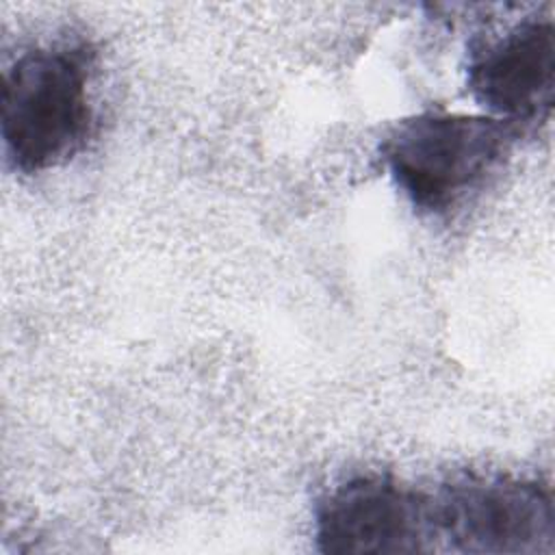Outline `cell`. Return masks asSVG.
<instances>
[{
  "mask_svg": "<svg viewBox=\"0 0 555 555\" xmlns=\"http://www.w3.org/2000/svg\"><path fill=\"white\" fill-rule=\"evenodd\" d=\"M321 553H427L438 546L431 494L384 473H358L327 488L314 505Z\"/></svg>",
  "mask_w": 555,
  "mask_h": 555,
  "instance_id": "4",
  "label": "cell"
},
{
  "mask_svg": "<svg viewBox=\"0 0 555 555\" xmlns=\"http://www.w3.org/2000/svg\"><path fill=\"white\" fill-rule=\"evenodd\" d=\"M518 132L486 113L423 111L386 132L379 158L416 212L444 217L496 176Z\"/></svg>",
  "mask_w": 555,
  "mask_h": 555,
  "instance_id": "2",
  "label": "cell"
},
{
  "mask_svg": "<svg viewBox=\"0 0 555 555\" xmlns=\"http://www.w3.org/2000/svg\"><path fill=\"white\" fill-rule=\"evenodd\" d=\"M95 50L87 41L35 46L2 76L0 132L7 165L41 173L67 163L91 139Z\"/></svg>",
  "mask_w": 555,
  "mask_h": 555,
  "instance_id": "1",
  "label": "cell"
},
{
  "mask_svg": "<svg viewBox=\"0 0 555 555\" xmlns=\"http://www.w3.org/2000/svg\"><path fill=\"white\" fill-rule=\"evenodd\" d=\"M438 542L457 553L535 555L555 544L551 488L538 479L466 473L431 496Z\"/></svg>",
  "mask_w": 555,
  "mask_h": 555,
  "instance_id": "3",
  "label": "cell"
},
{
  "mask_svg": "<svg viewBox=\"0 0 555 555\" xmlns=\"http://www.w3.org/2000/svg\"><path fill=\"white\" fill-rule=\"evenodd\" d=\"M466 89L486 115L516 130L548 117L555 93V28L529 15L470 46Z\"/></svg>",
  "mask_w": 555,
  "mask_h": 555,
  "instance_id": "5",
  "label": "cell"
}]
</instances>
